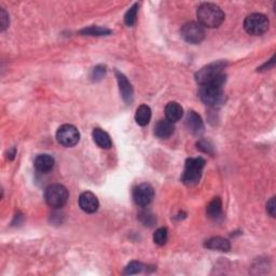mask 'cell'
Wrapping results in <instances>:
<instances>
[{"instance_id": "1", "label": "cell", "mask_w": 276, "mask_h": 276, "mask_svg": "<svg viewBox=\"0 0 276 276\" xmlns=\"http://www.w3.org/2000/svg\"><path fill=\"white\" fill-rule=\"evenodd\" d=\"M226 63L224 62H215L201 68L195 73V80L200 85L205 84H218L224 85L226 76L224 73V68Z\"/></svg>"}, {"instance_id": "2", "label": "cell", "mask_w": 276, "mask_h": 276, "mask_svg": "<svg viewBox=\"0 0 276 276\" xmlns=\"http://www.w3.org/2000/svg\"><path fill=\"white\" fill-rule=\"evenodd\" d=\"M199 23L203 27L217 28L224 21V13L219 5L215 3H202L196 11Z\"/></svg>"}, {"instance_id": "3", "label": "cell", "mask_w": 276, "mask_h": 276, "mask_svg": "<svg viewBox=\"0 0 276 276\" xmlns=\"http://www.w3.org/2000/svg\"><path fill=\"white\" fill-rule=\"evenodd\" d=\"M199 96L207 106L214 108L220 107L225 102V93L222 85L218 84H205L201 85Z\"/></svg>"}, {"instance_id": "4", "label": "cell", "mask_w": 276, "mask_h": 276, "mask_svg": "<svg viewBox=\"0 0 276 276\" xmlns=\"http://www.w3.org/2000/svg\"><path fill=\"white\" fill-rule=\"evenodd\" d=\"M205 160L203 158H191L186 161L185 170L181 176V181L187 186H195L201 179L202 170L205 166Z\"/></svg>"}, {"instance_id": "5", "label": "cell", "mask_w": 276, "mask_h": 276, "mask_svg": "<svg viewBox=\"0 0 276 276\" xmlns=\"http://www.w3.org/2000/svg\"><path fill=\"white\" fill-rule=\"evenodd\" d=\"M68 195V190L66 187L59 185V183H54L46 189L45 199L49 206L52 208H59L67 203Z\"/></svg>"}, {"instance_id": "6", "label": "cell", "mask_w": 276, "mask_h": 276, "mask_svg": "<svg viewBox=\"0 0 276 276\" xmlns=\"http://www.w3.org/2000/svg\"><path fill=\"white\" fill-rule=\"evenodd\" d=\"M268 17L262 13H253L244 21V28L251 36H261L269 29Z\"/></svg>"}, {"instance_id": "7", "label": "cell", "mask_w": 276, "mask_h": 276, "mask_svg": "<svg viewBox=\"0 0 276 276\" xmlns=\"http://www.w3.org/2000/svg\"><path fill=\"white\" fill-rule=\"evenodd\" d=\"M180 34L185 41L191 45L201 44L205 38L204 27L196 22H189L185 24L180 30Z\"/></svg>"}, {"instance_id": "8", "label": "cell", "mask_w": 276, "mask_h": 276, "mask_svg": "<svg viewBox=\"0 0 276 276\" xmlns=\"http://www.w3.org/2000/svg\"><path fill=\"white\" fill-rule=\"evenodd\" d=\"M56 139L64 147H73L80 140V133H79L76 126L71 124H64L57 130Z\"/></svg>"}, {"instance_id": "9", "label": "cell", "mask_w": 276, "mask_h": 276, "mask_svg": "<svg viewBox=\"0 0 276 276\" xmlns=\"http://www.w3.org/2000/svg\"><path fill=\"white\" fill-rule=\"evenodd\" d=\"M153 198H155V190L150 183H140L133 191V200L135 204L140 207L148 206Z\"/></svg>"}, {"instance_id": "10", "label": "cell", "mask_w": 276, "mask_h": 276, "mask_svg": "<svg viewBox=\"0 0 276 276\" xmlns=\"http://www.w3.org/2000/svg\"><path fill=\"white\" fill-rule=\"evenodd\" d=\"M79 206H80L83 212L88 214H93L98 210V207H100V202H98L94 193L85 191L79 196Z\"/></svg>"}, {"instance_id": "11", "label": "cell", "mask_w": 276, "mask_h": 276, "mask_svg": "<svg viewBox=\"0 0 276 276\" xmlns=\"http://www.w3.org/2000/svg\"><path fill=\"white\" fill-rule=\"evenodd\" d=\"M115 77L119 83V89L121 92L122 98H123L125 103L131 104L133 102V95H134L132 84L127 80V78L123 75V73L118 70L115 71Z\"/></svg>"}, {"instance_id": "12", "label": "cell", "mask_w": 276, "mask_h": 276, "mask_svg": "<svg viewBox=\"0 0 276 276\" xmlns=\"http://www.w3.org/2000/svg\"><path fill=\"white\" fill-rule=\"evenodd\" d=\"M186 126L193 135H201L204 131V123L201 115L193 110L189 111L186 118Z\"/></svg>"}, {"instance_id": "13", "label": "cell", "mask_w": 276, "mask_h": 276, "mask_svg": "<svg viewBox=\"0 0 276 276\" xmlns=\"http://www.w3.org/2000/svg\"><path fill=\"white\" fill-rule=\"evenodd\" d=\"M175 126L173 122L167 119L160 120L155 126V135L160 139H167L174 134Z\"/></svg>"}, {"instance_id": "14", "label": "cell", "mask_w": 276, "mask_h": 276, "mask_svg": "<svg viewBox=\"0 0 276 276\" xmlns=\"http://www.w3.org/2000/svg\"><path fill=\"white\" fill-rule=\"evenodd\" d=\"M54 159L50 155H39L35 159V168L40 173H49L54 167Z\"/></svg>"}, {"instance_id": "15", "label": "cell", "mask_w": 276, "mask_h": 276, "mask_svg": "<svg viewBox=\"0 0 276 276\" xmlns=\"http://www.w3.org/2000/svg\"><path fill=\"white\" fill-rule=\"evenodd\" d=\"M204 246L212 250H219V251H229L231 249V244L226 238L215 236L207 240L204 243Z\"/></svg>"}, {"instance_id": "16", "label": "cell", "mask_w": 276, "mask_h": 276, "mask_svg": "<svg viewBox=\"0 0 276 276\" xmlns=\"http://www.w3.org/2000/svg\"><path fill=\"white\" fill-rule=\"evenodd\" d=\"M165 115H166V119L168 121L175 123V122L179 121L182 118L183 109L178 103L170 102L165 107Z\"/></svg>"}, {"instance_id": "17", "label": "cell", "mask_w": 276, "mask_h": 276, "mask_svg": "<svg viewBox=\"0 0 276 276\" xmlns=\"http://www.w3.org/2000/svg\"><path fill=\"white\" fill-rule=\"evenodd\" d=\"M93 138L96 145L103 149H110L112 146V142L110 139L108 133L103 131L102 128H94L93 131Z\"/></svg>"}, {"instance_id": "18", "label": "cell", "mask_w": 276, "mask_h": 276, "mask_svg": "<svg viewBox=\"0 0 276 276\" xmlns=\"http://www.w3.org/2000/svg\"><path fill=\"white\" fill-rule=\"evenodd\" d=\"M206 214L208 218L213 220H217L222 215V202L220 198H215L213 201L210 202V204L207 205Z\"/></svg>"}, {"instance_id": "19", "label": "cell", "mask_w": 276, "mask_h": 276, "mask_svg": "<svg viewBox=\"0 0 276 276\" xmlns=\"http://www.w3.org/2000/svg\"><path fill=\"white\" fill-rule=\"evenodd\" d=\"M135 120H136V123L140 126H146L148 124L151 120L150 107L147 105L139 106L136 110V114H135Z\"/></svg>"}, {"instance_id": "20", "label": "cell", "mask_w": 276, "mask_h": 276, "mask_svg": "<svg viewBox=\"0 0 276 276\" xmlns=\"http://www.w3.org/2000/svg\"><path fill=\"white\" fill-rule=\"evenodd\" d=\"M137 12H138V3H134L132 7L127 10L124 15V23L127 26H133L137 21Z\"/></svg>"}, {"instance_id": "21", "label": "cell", "mask_w": 276, "mask_h": 276, "mask_svg": "<svg viewBox=\"0 0 276 276\" xmlns=\"http://www.w3.org/2000/svg\"><path fill=\"white\" fill-rule=\"evenodd\" d=\"M82 35H89V36H107L111 30L107 29L105 27H100V26H91L89 28H84L80 32Z\"/></svg>"}, {"instance_id": "22", "label": "cell", "mask_w": 276, "mask_h": 276, "mask_svg": "<svg viewBox=\"0 0 276 276\" xmlns=\"http://www.w3.org/2000/svg\"><path fill=\"white\" fill-rule=\"evenodd\" d=\"M168 238V231L166 228H160L158 229L155 234H153V242H155L157 245H160V246H163V245L167 242Z\"/></svg>"}, {"instance_id": "23", "label": "cell", "mask_w": 276, "mask_h": 276, "mask_svg": "<svg viewBox=\"0 0 276 276\" xmlns=\"http://www.w3.org/2000/svg\"><path fill=\"white\" fill-rule=\"evenodd\" d=\"M144 265L142 262L139 261H132L130 262L125 270H124V274L125 275H134V274H138L144 270Z\"/></svg>"}, {"instance_id": "24", "label": "cell", "mask_w": 276, "mask_h": 276, "mask_svg": "<svg viewBox=\"0 0 276 276\" xmlns=\"http://www.w3.org/2000/svg\"><path fill=\"white\" fill-rule=\"evenodd\" d=\"M105 75H106V67L103 65H98L93 69V71H92V79H93L94 81H100L105 77Z\"/></svg>"}, {"instance_id": "25", "label": "cell", "mask_w": 276, "mask_h": 276, "mask_svg": "<svg viewBox=\"0 0 276 276\" xmlns=\"http://www.w3.org/2000/svg\"><path fill=\"white\" fill-rule=\"evenodd\" d=\"M0 25H1L0 26L1 32H4L9 26V14L3 8H1V10H0Z\"/></svg>"}, {"instance_id": "26", "label": "cell", "mask_w": 276, "mask_h": 276, "mask_svg": "<svg viewBox=\"0 0 276 276\" xmlns=\"http://www.w3.org/2000/svg\"><path fill=\"white\" fill-rule=\"evenodd\" d=\"M196 146H198V149H200L201 151L213 155V146L210 142H207V140L202 139L198 144H196Z\"/></svg>"}, {"instance_id": "27", "label": "cell", "mask_w": 276, "mask_h": 276, "mask_svg": "<svg viewBox=\"0 0 276 276\" xmlns=\"http://www.w3.org/2000/svg\"><path fill=\"white\" fill-rule=\"evenodd\" d=\"M267 212L271 217H275L276 213V205H275V198H272L268 202L267 204Z\"/></svg>"}, {"instance_id": "28", "label": "cell", "mask_w": 276, "mask_h": 276, "mask_svg": "<svg viewBox=\"0 0 276 276\" xmlns=\"http://www.w3.org/2000/svg\"><path fill=\"white\" fill-rule=\"evenodd\" d=\"M15 155H16V149L15 148H12L11 150H9V152H8V159H9V160H13Z\"/></svg>"}]
</instances>
